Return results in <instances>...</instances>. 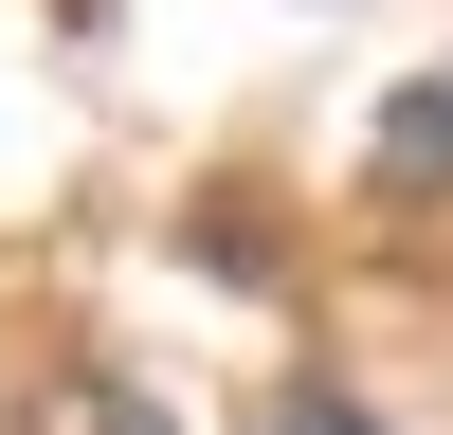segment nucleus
I'll list each match as a JSON object with an SVG mask.
<instances>
[{
  "label": "nucleus",
  "mask_w": 453,
  "mask_h": 435,
  "mask_svg": "<svg viewBox=\"0 0 453 435\" xmlns=\"http://www.w3.org/2000/svg\"><path fill=\"white\" fill-rule=\"evenodd\" d=\"M381 181H453V72H418L381 109Z\"/></svg>",
  "instance_id": "1"
},
{
  "label": "nucleus",
  "mask_w": 453,
  "mask_h": 435,
  "mask_svg": "<svg viewBox=\"0 0 453 435\" xmlns=\"http://www.w3.org/2000/svg\"><path fill=\"white\" fill-rule=\"evenodd\" d=\"M254 435H381L345 381H290V399H254Z\"/></svg>",
  "instance_id": "2"
},
{
  "label": "nucleus",
  "mask_w": 453,
  "mask_h": 435,
  "mask_svg": "<svg viewBox=\"0 0 453 435\" xmlns=\"http://www.w3.org/2000/svg\"><path fill=\"white\" fill-rule=\"evenodd\" d=\"M91 435H164V417H145V399H91Z\"/></svg>",
  "instance_id": "3"
}]
</instances>
